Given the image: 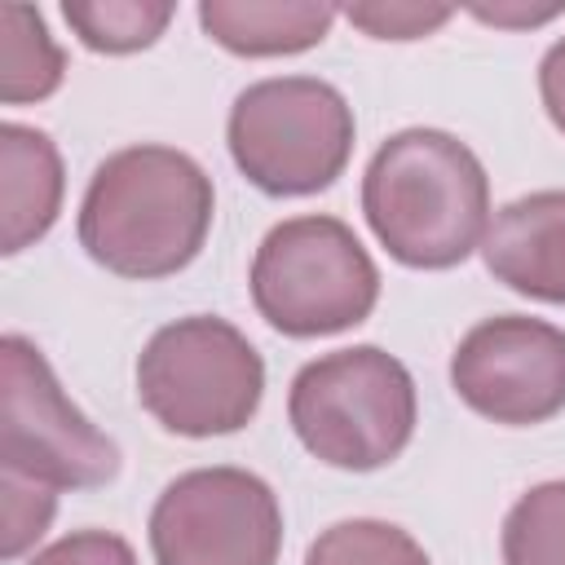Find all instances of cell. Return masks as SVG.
Here are the masks:
<instances>
[{"instance_id": "cell-1", "label": "cell", "mask_w": 565, "mask_h": 565, "mask_svg": "<svg viewBox=\"0 0 565 565\" xmlns=\"http://www.w3.org/2000/svg\"><path fill=\"white\" fill-rule=\"evenodd\" d=\"M216 216L212 177L177 146H124L97 163L79 199V247L119 278H172L207 243Z\"/></svg>"}, {"instance_id": "cell-4", "label": "cell", "mask_w": 565, "mask_h": 565, "mask_svg": "<svg viewBox=\"0 0 565 565\" xmlns=\"http://www.w3.org/2000/svg\"><path fill=\"white\" fill-rule=\"evenodd\" d=\"M353 106L318 75H274L247 84L225 119L234 168L274 199L335 185L353 154Z\"/></svg>"}, {"instance_id": "cell-7", "label": "cell", "mask_w": 565, "mask_h": 565, "mask_svg": "<svg viewBox=\"0 0 565 565\" xmlns=\"http://www.w3.org/2000/svg\"><path fill=\"white\" fill-rule=\"evenodd\" d=\"M119 446L66 397L49 358L18 331L0 340V477L49 490L115 481Z\"/></svg>"}, {"instance_id": "cell-19", "label": "cell", "mask_w": 565, "mask_h": 565, "mask_svg": "<svg viewBox=\"0 0 565 565\" xmlns=\"http://www.w3.org/2000/svg\"><path fill=\"white\" fill-rule=\"evenodd\" d=\"M26 565H137V552L110 530H71L40 547Z\"/></svg>"}, {"instance_id": "cell-11", "label": "cell", "mask_w": 565, "mask_h": 565, "mask_svg": "<svg viewBox=\"0 0 565 565\" xmlns=\"http://www.w3.org/2000/svg\"><path fill=\"white\" fill-rule=\"evenodd\" d=\"M66 194V168L49 132L26 124L0 128V252L18 256L22 247L40 243Z\"/></svg>"}, {"instance_id": "cell-20", "label": "cell", "mask_w": 565, "mask_h": 565, "mask_svg": "<svg viewBox=\"0 0 565 565\" xmlns=\"http://www.w3.org/2000/svg\"><path fill=\"white\" fill-rule=\"evenodd\" d=\"M539 97H543V110L556 124V132H565V35L539 62Z\"/></svg>"}, {"instance_id": "cell-6", "label": "cell", "mask_w": 565, "mask_h": 565, "mask_svg": "<svg viewBox=\"0 0 565 565\" xmlns=\"http://www.w3.org/2000/svg\"><path fill=\"white\" fill-rule=\"evenodd\" d=\"M137 397L177 437H225L252 424L265 397L256 344L216 313L159 327L137 358Z\"/></svg>"}, {"instance_id": "cell-10", "label": "cell", "mask_w": 565, "mask_h": 565, "mask_svg": "<svg viewBox=\"0 0 565 565\" xmlns=\"http://www.w3.org/2000/svg\"><path fill=\"white\" fill-rule=\"evenodd\" d=\"M481 260L516 296L565 305V190L503 203L486 225Z\"/></svg>"}, {"instance_id": "cell-13", "label": "cell", "mask_w": 565, "mask_h": 565, "mask_svg": "<svg viewBox=\"0 0 565 565\" xmlns=\"http://www.w3.org/2000/svg\"><path fill=\"white\" fill-rule=\"evenodd\" d=\"M66 79V53L49 35L40 9L0 4V97L4 106L44 102Z\"/></svg>"}, {"instance_id": "cell-3", "label": "cell", "mask_w": 565, "mask_h": 565, "mask_svg": "<svg viewBox=\"0 0 565 565\" xmlns=\"http://www.w3.org/2000/svg\"><path fill=\"white\" fill-rule=\"evenodd\" d=\"M287 419L300 446L327 468L375 472L411 446L419 397L406 362L380 344H353L296 371Z\"/></svg>"}, {"instance_id": "cell-16", "label": "cell", "mask_w": 565, "mask_h": 565, "mask_svg": "<svg viewBox=\"0 0 565 565\" xmlns=\"http://www.w3.org/2000/svg\"><path fill=\"white\" fill-rule=\"evenodd\" d=\"M305 565H433V561L402 525L353 516V521L327 525L309 543Z\"/></svg>"}, {"instance_id": "cell-21", "label": "cell", "mask_w": 565, "mask_h": 565, "mask_svg": "<svg viewBox=\"0 0 565 565\" xmlns=\"http://www.w3.org/2000/svg\"><path fill=\"white\" fill-rule=\"evenodd\" d=\"M468 13L481 22H494V26H543V22L561 18L565 4H543V9H534V4H472Z\"/></svg>"}, {"instance_id": "cell-5", "label": "cell", "mask_w": 565, "mask_h": 565, "mask_svg": "<svg viewBox=\"0 0 565 565\" xmlns=\"http://www.w3.org/2000/svg\"><path fill=\"white\" fill-rule=\"evenodd\" d=\"M247 287L256 313L274 331L318 340L371 318L380 300V269L340 216L313 212L278 221L260 238Z\"/></svg>"}, {"instance_id": "cell-18", "label": "cell", "mask_w": 565, "mask_h": 565, "mask_svg": "<svg viewBox=\"0 0 565 565\" xmlns=\"http://www.w3.org/2000/svg\"><path fill=\"white\" fill-rule=\"evenodd\" d=\"M0 490H4V543H0V556L4 561H18L26 547H35L57 512V490L49 486H31L22 477H0Z\"/></svg>"}, {"instance_id": "cell-8", "label": "cell", "mask_w": 565, "mask_h": 565, "mask_svg": "<svg viewBox=\"0 0 565 565\" xmlns=\"http://www.w3.org/2000/svg\"><path fill=\"white\" fill-rule=\"evenodd\" d=\"M154 565H278L282 508L265 477L216 463L163 486L150 508Z\"/></svg>"}, {"instance_id": "cell-2", "label": "cell", "mask_w": 565, "mask_h": 565, "mask_svg": "<svg viewBox=\"0 0 565 565\" xmlns=\"http://www.w3.org/2000/svg\"><path fill=\"white\" fill-rule=\"evenodd\" d=\"M362 216L397 265L450 269L486 238L490 177L455 132L402 128L362 172Z\"/></svg>"}, {"instance_id": "cell-14", "label": "cell", "mask_w": 565, "mask_h": 565, "mask_svg": "<svg viewBox=\"0 0 565 565\" xmlns=\"http://www.w3.org/2000/svg\"><path fill=\"white\" fill-rule=\"evenodd\" d=\"M62 18L84 49L124 57V53L150 49L177 18V4L172 0H66Z\"/></svg>"}, {"instance_id": "cell-12", "label": "cell", "mask_w": 565, "mask_h": 565, "mask_svg": "<svg viewBox=\"0 0 565 565\" xmlns=\"http://www.w3.org/2000/svg\"><path fill=\"white\" fill-rule=\"evenodd\" d=\"M340 18L327 0H203L199 26L238 57H291L318 49Z\"/></svg>"}, {"instance_id": "cell-9", "label": "cell", "mask_w": 565, "mask_h": 565, "mask_svg": "<svg viewBox=\"0 0 565 565\" xmlns=\"http://www.w3.org/2000/svg\"><path fill=\"white\" fill-rule=\"evenodd\" d=\"M450 388L481 419L530 428L565 411V331L530 318H481L450 353Z\"/></svg>"}, {"instance_id": "cell-15", "label": "cell", "mask_w": 565, "mask_h": 565, "mask_svg": "<svg viewBox=\"0 0 565 565\" xmlns=\"http://www.w3.org/2000/svg\"><path fill=\"white\" fill-rule=\"evenodd\" d=\"M503 565H565V481L530 486L503 516Z\"/></svg>"}, {"instance_id": "cell-17", "label": "cell", "mask_w": 565, "mask_h": 565, "mask_svg": "<svg viewBox=\"0 0 565 565\" xmlns=\"http://www.w3.org/2000/svg\"><path fill=\"white\" fill-rule=\"evenodd\" d=\"M340 13L371 40H424L455 18L450 4H415V0H366V4H344Z\"/></svg>"}]
</instances>
